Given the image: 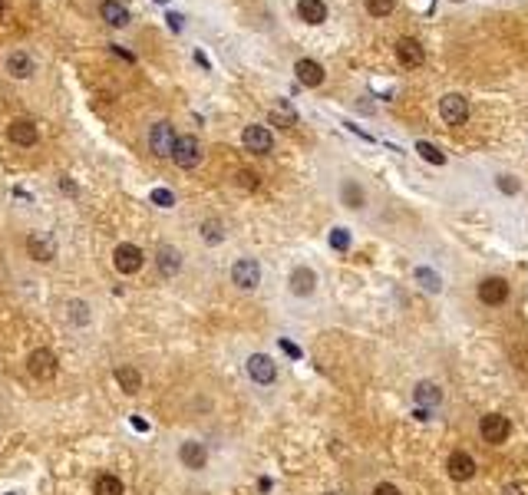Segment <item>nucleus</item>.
Returning a JSON list of instances; mask_svg holds the SVG:
<instances>
[{
    "label": "nucleus",
    "instance_id": "b1692460",
    "mask_svg": "<svg viewBox=\"0 0 528 495\" xmlns=\"http://www.w3.org/2000/svg\"><path fill=\"white\" fill-rule=\"evenodd\" d=\"M340 198H344L347 208H363V188L357 182H344L340 185Z\"/></svg>",
    "mask_w": 528,
    "mask_h": 495
},
{
    "label": "nucleus",
    "instance_id": "423d86ee",
    "mask_svg": "<svg viewBox=\"0 0 528 495\" xmlns=\"http://www.w3.org/2000/svg\"><path fill=\"white\" fill-rule=\"evenodd\" d=\"M27 370H30L37 380H53V376H57V357H53V350L37 347L30 357H27Z\"/></svg>",
    "mask_w": 528,
    "mask_h": 495
},
{
    "label": "nucleus",
    "instance_id": "f03ea898",
    "mask_svg": "<svg viewBox=\"0 0 528 495\" xmlns=\"http://www.w3.org/2000/svg\"><path fill=\"white\" fill-rule=\"evenodd\" d=\"M172 162L179 165V168H195V165L202 162V146H198L195 135H179V139H175Z\"/></svg>",
    "mask_w": 528,
    "mask_h": 495
},
{
    "label": "nucleus",
    "instance_id": "f704fd0d",
    "mask_svg": "<svg viewBox=\"0 0 528 495\" xmlns=\"http://www.w3.org/2000/svg\"><path fill=\"white\" fill-rule=\"evenodd\" d=\"M373 495H400V489L393 482H380L377 489H373Z\"/></svg>",
    "mask_w": 528,
    "mask_h": 495
},
{
    "label": "nucleus",
    "instance_id": "4be33fe9",
    "mask_svg": "<svg viewBox=\"0 0 528 495\" xmlns=\"http://www.w3.org/2000/svg\"><path fill=\"white\" fill-rule=\"evenodd\" d=\"M7 73L17 76V79H27V76H33V60L23 50H17V53L7 57Z\"/></svg>",
    "mask_w": 528,
    "mask_h": 495
},
{
    "label": "nucleus",
    "instance_id": "a878e982",
    "mask_svg": "<svg viewBox=\"0 0 528 495\" xmlns=\"http://www.w3.org/2000/svg\"><path fill=\"white\" fill-rule=\"evenodd\" d=\"M92 495H122V482L116 476H99L92 485Z\"/></svg>",
    "mask_w": 528,
    "mask_h": 495
},
{
    "label": "nucleus",
    "instance_id": "dca6fc26",
    "mask_svg": "<svg viewBox=\"0 0 528 495\" xmlns=\"http://www.w3.org/2000/svg\"><path fill=\"white\" fill-rule=\"evenodd\" d=\"M99 17H103L109 27H126L129 23V10H126V3H119V0H103L99 3Z\"/></svg>",
    "mask_w": 528,
    "mask_h": 495
},
{
    "label": "nucleus",
    "instance_id": "58836bf2",
    "mask_svg": "<svg viewBox=\"0 0 528 495\" xmlns=\"http://www.w3.org/2000/svg\"><path fill=\"white\" fill-rule=\"evenodd\" d=\"M113 53H119L122 60H129V63H133V53H126V50H122V46H113Z\"/></svg>",
    "mask_w": 528,
    "mask_h": 495
},
{
    "label": "nucleus",
    "instance_id": "bb28decb",
    "mask_svg": "<svg viewBox=\"0 0 528 495\" xmlns=\"http://www.w3.org/2000/svg\"><path fill=\"white\" fill-rule=\"evenodd\" d=\"M271 119L277 122V126H281V129H291V126H297V116H294V113H291V106H287L284 99H281V103L274 106Z\"/></svg>",
    "mask_w": 528,
    "mask_h": 495
},
{
    "label": "nucleus",
    "instance_id": "e433bc0d",
    "mask_svg": "<svg viewBox=\"0 0 528 495\" xmlns=\"http://www.w3.org/2000/svg\"><path fill=\"white\" fill-rule=\"evenodd\" d=\"M281 350H284L287 357H294V360H301V347H294L291 340H281Z\"/></svg>",
    "mask_w": 528,
    "mask_h": 495
},
{
    "label": "nucleus",
    "instance_id": "aec40b11",
    "mask_svg": "<svg viewBox=\"0 0 528 495\" xmlns=\"http://www.w3.org/2000/svg\"><path fill=\"white\" fill-rule=\"evenodd\" d=\"M155 261H159V271H162L166 278L179 274V268H182V255L172 248V244H162V248H159V255H155Z\"/></svg>",
    "mask_w": 528,
    "mask_h": 495
},
{
    "label": "nucleus",
    "instance_id": "f257e3e1",
    "mask_svg": "<svg viewBox=\"0 0 528 495\" xmlns=\"http://www.w3.org/2000/svg\"><path fill=\"white\" fill-rule=\"evenodd\" d=\"M439 116L446 126H462L469 119V103L466 96H459V93H446L442 99H439Z\"/></svg>",
    "mask_w": 528,
    "mask_h": 495
},
{
    "label": "nucleus",
    "instance_id": "a211bd4d",
    "mask_svg": "<svg viewBox=\"0 0 528 495\" xmlns=\"http://www.w3.org/2000/svg\"><path fill=\"white\" fill-rule=\"evenodd\" d=\"M297 14H301L304 23H324L327 7H324V0H297Z\"/></svg>",
    "mask_w": 528,
    "mask_h": 495
},
{
    "label": "nucleus",
    "instance_id": "0eeeda50",
    "mask_svg": "<svg viewBox=\"0 0 528 495\" xmlns=\"http://www.w3.org/2000/svg\"><path fill=\"white\" fill-rule=\"evenodd\" d=\"M175 129H172V122H155L149 129V149L155 152V155H172V149H175Z\"/></svg>",
    "mask_w": 528,
    "mask_h": 495
},
{
    "label": "nucleus",
    "instance_id": "4c0bfd02",
    "mask_svg": "<svg viewBox=\"0 0 528 495\" xmlns=\"http://www.w3.org/2000/svg\"><path fill=\"white\" fill-rule=\"evenodd\" d=\"M166 20H168V27H172V30H182V17L179 14H168Z\"/></svg>",
    "mask_w": 528,
    "mask_h": 495
},
{
    "label": "nucleus",
    "instance_id": "20e7f679",
    "mask_svg": "<svg viewBox=\"0 0 528 495\" xmlns=\"http://www.w3.org/2000/svg\"><path fill=\"white\" fill-rule=\"evenodd\" d=\"M244 367H248V376H251L255 383H261V387H271L274 380H277V363H274L268 353H251Z\"/></svg>",
    "mask_w": 528,
    "mask_h": 495
},
{
    "label": "nucleus",
    "instance_id": "a19ab883",
    "mask_svg": "<svg viewBox=\"0 0 528 495\" xmlns=\"http://www.w3.org/2000/svg\"><path fill=\"white\" fill-rule=\"evenodd\" d=\"M0 14H3V0H0Z\"/></svg>",
    "mask_w": 528,
    "mask_h": 495
},
{
    "label": "nucleus",
    "instance_id": "c756f323",
    "mask_svg": "<svg viewBox=\"0 0 528 495\" xmlns=\"http://www.w3.org/2000/svg\"><path fill=\"white\" fill-rule=\"evenodd\" d=\"M416 152H420L426 162H433V165H442V162H446V155H442L436 146H429V142H416Z\"/></svg>",
    "mask_w": 528,
    "mask_h": 495
},
{
    "label": "nucleus",
    "instance_id": "cd10ccee",
    "mask_svg": "<svg viewBox=\"0 0 528 495\" xmlns=\"http://www.w3.org/2000/svg\"><path fill=\"white\" fill-rule=\"evenodd\" d=\"M363 3H366L370 17H390L393 7H396V0H363Z\"/></svg>",
    "mask_w": 528,
    "mask_h": 495
},
{
    "label": "nucleus",
    "instance_id": "79ce46f5",
    "mask_svg": "<svg viewBox=\"0 0 528 495\" xmlns=\"http://www.w3.org/2000/svg\"><path fill=\"white\" fill-rule=\"evenodd\" d=\"M453 3H462V0H453Z\"/></svg>",
    "mask_w": 528,
    "mask_h": 495
},
{
    "label": "nucleus",
    "instance_id": "f8f14e48",
    "mask_svg": "<svg viewBox=\"0 0 528 495\" xmlns=\"http://www.w3.org/2000/svg\"><path fill=\"white\" fill-rule=\"evenodd\" d=\"M7 135H10V142L14 146H37V139H40V133H37V126H33L30 119H14L10 126H7Z\"/></svg>",
    "mask_w": 528,
    "mask_h": 495
},
{
    "label": "nucleus",
    "instance_id": "f3484780",
    "mask_svg": "<svg viewBox=\"0 0 528 495\" xmlns=\"http://www.w3.org/2000/svg\"><path fill=\"white\" fill-rule=\"evenodd\" d=\"M294 73H297V83H304V86H320L324 83V66L317 60H297Z\"/></svg>",
    "mask_w": 528,
    "mask_h": 495
},
{
    "label": "nucleus",
    "instance_id": "7c9ffc66",
    "mask_svg": "<svg viewBox=\"0 0 528 495\" xmlns=\"http://www.w3.org/2000/svg\"><path fill=\"white\" fill-rule=\"evenodd\" d=\"M331 248L333 251H347L350 248V231L347 228H333L331 231Z\"/></svg>",
    "mask_w": 528,
    "mask_h": 495
},
{
    "label": "nucleus",
    "instance_id": "ddd939ff",
    "mask_svg": "<svg viewBox=\"0 0 528 495\" xmlns=\"http://www.w3.org/2000/svg\"><path fill=\"white\" fill-rule=\"evenodd\" d=\"M396 60L403 63V66H420L426 60V50H422L420 40H413V37H403L400 43H396Z\"/></svg>",
    "mask_w": 528,
    "mask_h": 495
},
{
    "label": "nucleus",
    "instance_id": "9d476101",
    "mask_svg": "<svg viewBox=\"0 0 528 495\" xmlns=\"http://www.w3.org/2000/svg\"><path fill=\"white\" fill-rule=\"evenodd\" d=\"M242 142H244V149L255 152V155H268V152L274 149V139L264 126H248L242 133Z\"/></svg>",
    "mask_w": 528,
    "mask_h": 495
},
{
    "label": "nucleus",
    "instance_id": "9b49d317",
    "mask_svg": "<svg viewBox=\"0 0 528 495\" xmlns=\"http://www.w3.org/2000/svg\"><path fill=\"white\" fill-rule=\"evenodd\" d=\"M27 251H30L33 261H53L57 258V241L50 238L46 231H33L27 238Z\"/></svg>",
    "mask_w": 528,
    "mask_h": 495
},
{
    "label": "nucleus",
    "instance_id": "ea45409f",
    "mask_svg": "<svg viewBox=\"0 0 528 495\" xmlns=\"http://www.w3.org/2000/svg\"><path fill=\"white\" fill-rule=\"evenodd\" d=\"M505 495H518V489H505Z\"/></svg>",
    "mask_w": 528,
    "mask_h": 495
},
{
    "label": "nucleus",
    "instance_id": "c85d7f7f",
    "mask_svg": "<svg viewBox=\"0 0 528 495\" xmlns=\"http://www.w3.org/2000/svg\"><path fill=\"white\" fill-rule=\"evenodd\" d=\"M202 238L208 241V244H218V241L225 238V231H222V222H202Z\"/></svg>",
    "mask_w": 528,
    "mask_h": 495
},
{
    "label": "nucleus",
    "instance_id": "6e6552de",
    "mask_svg": "<svg viewBox=\"0 0 528 495\" xmlns=\"http://www.w3.org/2000/svg\"><path fill=\"white\" fill-rule=\"evenodd\" d=\"M142 248L139 244H119L116 251H113V264H116V271L119 274H136L139 268H142Z\"/></svg>",
    "mask_w": 528,
    "mask_h": 495
},
{
    "label": "nucleus",
    "instance_id": "5701e85b",
    "mask_svg": "<svg viewBox=\"0 0 528 495\" xmlns=\"http://www.w3.org/2000/svg\"><path fill=\"white\" fill-rule=\"evenodd\" d=\"M116 380H119V387L126 393H139V390H142V373H139L136 367H119V370H116Z\"/></svg>",
    "mask_w": 528,
    "mask_h": 495
},
{
    "label": "nucleus",
    "instance_id": "39448f33",
    "mask_svg": "<svg viewBox=\"0 0 528 495\" xmlns=\"http://www.w3.org/2000/svg\"><path fill=\"white\" fill-rule=\"evenodd\" d=\"M476 294H479V300L489 304V307H502V304L509 300V281H505V278H482Z\"/></svg>",
    "mask_w": 528,
    "mask_h": 495
},
{
    "label": "nucleus",
    "instance_id": "473e14b6",
    "mask_svg": "<svg viewBox=\"0 0 528 495\" xmlns=\"http://www.w3.org/2000/svg\"><path fill=\"white\" fill-rule=\"evenodd\" d=\"M152 202H155L159 208H172V205H175V195H172L168 188H155V192H152Z\"/></svg>",
    "mask_w": 528,
    "mask_h": 495
},
{
    "label": "nucleus",
    "instance_id": "72a5a7b5",
    "mask_svg": "<svg viewBox=\"0 0 528 495\" xmlns=\"http://www.w3.org/2000/svg\"><path fill=\"white\" fill-rule=\"evenodd\" d=\"M498 192L515 195V192H518V179H515V175H498Z\"/></svg>",
    "mask_w": 528,
    "mask_h": 495
},
{
    "label": "nucleus",
    "instance_id": "c9c22d12",
    "mask_svg": "<svg viewBox=\"0 0 528 495\" xmlns=\"http://www.w3.org/2000/svg\"><path fill=\"white\" fill-rule=\"evenodd\" d=\"M238 182H242L244 188H255V185H257V175H255V172H238Z\"/></svg>",
    "mask_w": 528,
    "mask_h": 495
},
{
    "label": "nucleus",
    "instance_id": "412c9836",
    "mask_svg": "<svg viewBox=\"0 0 528 495\" xmlns=\"http://www.w3.org/2000/svg\"><path fill=\"white\" fill-rule=\"evenodd\" d=\"M314 284H317V274L311 268H297L294 274H291V291L301 294V298L314 294Z\"/></svg>",
    "mask_w": 528,
    "mask_h": 495
},
{
    "label": "nucleus",
    "instance_id": "6ab92c4d",
    "mask_svg": "<svg viewBox=\"0 0 528 495\" xmlns=\"http://www.w3.org/2000/svg\"><path fill=\"white\" fill-rule=\"evenodd\" d=\"M413 396H416V403H420L422 409H433V406H439V400H442V390H439L436 383L422 380V383H416V390H413Z\"/></svg>",
    "mask_w": 528,
    "mask_h": 495
},
{
    "label": "nucleus",
    "instance_id": "2f4dec72",
    "mask_svg": "<svg viewBox=\"0 0 528 495\" xmlns=\"http://www.w3.org/2000/svg\"><path fill=\"white\" fill-rule=\"evenodd\" d=\"M70 320H73V324H86V320H90V307H86L83 300H73V304H70Z\"/></svg>",
    "mask_w": 528,
    "mask_h": 495
},
{
    "label": "nucleus",
    "instance_id": "7ed1b4c3",
    "mask_svg": "<svg viewBox=\"0 0 528 495\" xmlns=\"http://www.w3.org/2000/svg\"><path fill=\"white\" fill-rule=\"evenodd\" d=\"M231 281L242 287V291H255L261 284V268H257L255 258H238L231 264Z\"/></svg>",
    "mask_w": 528,
    "mask_h": 495
},
{
    "label": "nucleus",
    "instance_id": "1a4fd4ad",
    "mask_svg": "<svg viewBox=\"0 0 528 495\" xmlns=\"http://www.w3.org/2000/svg\"><path fill=\"white\" fill-rule=\"evenodd\" d=\"M479 433H482L485 443L498 446V443H505V439H509L512 426H509V420H505V416H498V413H489V416H482V423H479Z\"/></svg>",
    "mask_w": 528,
    "mask_h": 495
},
{
    "label": "nucleus",
    "instance_id": "393cba45",
    "mask_svg": "<svg viewBox=\"0 0 528 495\" xmlns=\"http://www.w3.org/2000/svg\"><path fill=\"white\" fill-rule=\"evenodd\" d=\"M416 281H420L422 291H429V294H439L442 291V281H439V274L433 268H416Z\"/></svg>",
    "mask_w": 528,
    "mask_h": 495
},
{
    "label": "nucleus",
    "instance_id": "4468645a",
    "mask_svg": "<svg viewBox=\"0 0 528 495\" xmlns=\"http://www.w3.org/2000/svg\"><path fill=\"white\" fill-rule=\"evenodd\" d=\"M179 459H182L185 469H205V463H208V449H205L202 443H195V439H188V443H182Z\"/></svg>",
    "mask_w": 528,
    "mask_h": 495
},
{
    "label": "nucleus",
    "instance_id": "37998d69",
    "mask_svg": "<svg viewBox=\"0 0 528 495\" xmlns=\"http://www.w3.org/2000/svg\"><path fill=\"white\" fill-rule=\"evenodd\" d=\"M331 495H337V492H331Z\"/></svg>",
    "mask_w": 528,
    "mask_h": 495
},
{
    "label": "nucleus",
    "instance_id": "2eb2a0df",
    "mask_svg": "<svg viewBox=\"0 0 528 495\" xmlns=\"http://www.w3.org/2000/svg\"><path fill=\"white\" fill-rule=\"evenodd\" d=\"M449 476L456 482H469L476 476V459L469 456V452H453L449 456Z\"/></svg>",
    "mask_w": 528,
    "mask_h": 495
}]
</instances>
